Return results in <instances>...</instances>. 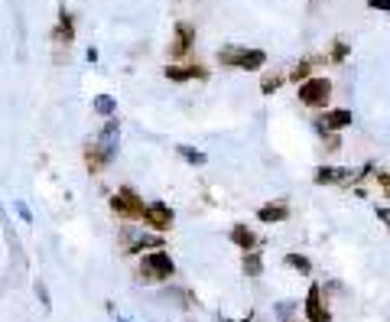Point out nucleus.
Listing matches in <instances>:
<instances>
[{
  "instance_id": "obj_1",
  "label": "nucleus",
  "mask_w": 390,
  "mask_h": 322,
  "mask_svg": "<svg viewBox=\"0 0 390 322\" xmlns=\"http://www.w3.org/2000/svg\"><path fill=\"white\" fill-rule=\"evenodd\" d=\"M172 270H176L172 257L166 254V251H153V254H143L137 277H140L143 284H163V280L172 277Z\"/></svg>"
},
{
  "instance_id": "obj_2",
  "label": "nucleus",
  "mask_w": 390,
  "mask_h": 322,
  "mask_svg": "<svg viewBox=\"0 0 390 322\" xmlns=\"http://www.w3.org/2000/svg\"><path fill=\"white\" fill-rule=\"evenodd\" d=\"M218 59L231 68H241V72H257L267 66V52L264 49H241V46H225L218 52Z\"/></svg>"
},
{
  "instance_id": "obj_3",
  "label": "nucleus",
  "mask_w": 390,
  "mask_h": 322,
  "mask_svg": "<svg viewBox=\"0 0 390 322\" xmlns=\"http://www.w3.org/2000/svg\"><path fill=\"white\" fill-rule=\"evenodd\" d=\"M111 212L117 218H124V221H140V218H147V202L130 186H124V189H117L111 196Z\"/></svg>"
},
{
  "instance_id": "obj_4",
  "label": "nucleus",
  "mask_w": 390,
  "mask_h": 322,
  "mask_svg": "<svg viewBox=\"0 0 390 322\" xmlns=\"http://www.w3.org/2000/svg\"><path fill=\"white\" fill-rule=\"evenodd\" d=\"M329 98H332V82L322 75H313V78H306L303 85H299V101H303L306 108H325L329 105Z\"/></svg>"
},
{
  "instance_id": "obj_5",
  "label": "nucleus",
  "mask_w": 390,
  "mask_h": 322,
  "mask_svg": "<svg viewBox=\"0 0 390 322\" xmlns=\"http://www.w3.org/2000/svg\"><path fill=\"white\" fill-rule=\"evenodd\" d=\"M303 313H306V322H332V313L329 306L322 303V286L313 284L309 293H306V303H303Z\"/></svg>"
},
{
  "instance_id": "obj_6",
  "label": "nucleus",
  "mask_w": 390,
  "mask_h": 322,
  "mask_svg": "<svg viewBox=\"0 0 390 322\" xmlns=\"http://www.w3.org/2000/svg\"><path fill=\"white\" fill-rule=\"evenodd\" d=\"M354 173L348 166H315L313 173V182L315 186H345V182H352Z\"/></svg>"
},
{
  "instance_id": "obj_7",
  "label": "nucleus",
  "mask_w": 390,
  "mask_h": 322,
  "mask_svg": "<svg viewBox=\"0 0 390 322\" xmlns=\"http://www.w3.org/2000/svg\"><path fill=\"white\" fill-rule=\"evenodd\" d=\"M192 43H195V29H192L189 23H176V36H172V43H170V59H186Z\"/></svg>"
},
{
  "instance_id": "obj_8",
  "label": "nucleus",
  "mask_w": 390,
  "mask_h": 322,
  "mask_svg": "<svg viewBox=\"0 0 390 322\" xmlns=\"http://www.w3.org/2000/svg\"><path fill=\"white\" fill-rule=\"evenodd\" d=\"M143 221H147L156 235H163L166 228H172V209L166 205V202H150V205H147V218H143Z\"/></svg>"
},
{
  "instance_id": "obj_9",
  "label": "nucleus",
  "mask_w": 390,
  "mask_h": 322,
  "mask_svg": "<svg viewBox=\"0 0 390 322\" xmlns=\"http://www.w3.org/2000/svg\"><path fill=\"white\" fill-rule=\"evenodd\" d=\"M163 75L170 78V82H192V78H209V68L195 66V62H186V66H166Z\"/></svg>"
},
{
  "instance_id": "obj_10",
  "label": "nucleus",
  "mask_w": 390,
  "mask_h": 322,
  "mask_svg": "<svg viewBox=\"0 0 390 322\" xmlns=\"http://www.w3.org/2000/svg\"><path fill=\"white\" fill-rule=\"evenodd\" d=\"M286 218H290V205L286 202H267V205L257 209V221H264V225H280Z\"/></svg>"
},
{
  "instance_id": "obj_11",
  "label": "nucleus",
  "mask_w": 390,
  "mask_h": 322,
  "mask_svg": "<svg viewBox=\"0 0 390 322\" xmlns=\"http://www.w3.org/2000/svg\"><path fill=\"white\" fill-rule=\"evenodd\" d=\"M348 124H352V111H348V108H335V111H325L322 124H319V131L338 133V131H345Z\"/></svg>"
},
{
  "instance_id": "obj_12",
  "label": "nucleus",
  "mask_w": 390,
  "mask_h": 322,
  "mask_svg": "<svg viewBox=\"0 0 390 322\" xmlns=\"http://www.w3.org/2000/svg\"><path fill=\"white\" fill-rule=\"evenodd\" d=\"M231 241L248 254V251H257V244H260V237L254 235V228H248V225H234L231 228Z\"/></svg>"
},
{
  "instance_id": "obj_13",
  "label": "nucleus",
  "mask_w": 390,
  "mask_h": 322,
  "mask_svg": "<svg viewBox=\"0 0 390 322\" xmlns=\"http://www.w3.org/2000/svg\"><path fill=\"white\" fill-rule=\"evenodd\" d=\"M107 160H111V156H107V153L101 150L98 143H91V147H88V150H85L88 173H101V170H105V166H107Z\"/></svg>"
},
{
  "instance_id": "obj_14",
  "label": "nucleus",
  "mask_w": 390,
  "mask_h": 322,
  "mask_svg": "<svg viewBox=\"0 0 390 322\" xmlns=\"http://www.w3.org/2000/svg\"><path fill=\"white\" fill-rule=\"evenodd\" d=\"M241 270H244V277H260L264 274V257L257 251H248L244 261H241Z\"/></svg>"
},
{
  "instance_id": "obj_15",
  "label": "nucleus",
  "mask_w": 390,
  "mask_h": 322,
  "mask_svg": "<svg viewBox=\"0 0 390 322\" xmlns=\"http://www.w3.org/2000/svg\"><path fill=\"white\" fill-rule=\"evenodd\" d=\"M283 264H286V267H293L296 274H303V277L313 274V261H309L306 254H286V257H283Z\"/></svg>"
},
{
  "instance_id": "obj_16",
  "label": "nucleus",
  "mask_w": 390,
  "mask_h": 322,
  "mask_svg": "<svg viewBox=\"0 0 390 322\" xmlns=\"http://www.w3.org/2000/svg\"><path fill=\"white\" fill-rule=\"evenodd\" d=\"M315 62H322V59H303V62H296V68L290 72V78H293L296 85H303L306 78H313L309 72H313V66H315Z\"/></svg>"
},
{
  "instance_id": "obj_17",
  "label": "nucleus",
  "mask_w": 390,
  "mask_h": 322,
  "mask_svg": "<svg viewBox=\"0 0 390 322\" xmlns=\"http://www.w3.org/2000/svg\"><path fill=\"white\" fill-rule=\"evenodd\" d=\"M176 153H179V156L189 163V166H205V163H209V156H205V153H202V150H192V147H186V143H182V147H176Z\"/></svg>"
},
{
  "instance_id": "obj_18",
  "label": "nucleus",
  "mask_w": 390,
  "mask_h": 322,
  "mask_svg": "<svg viewBox=\"0 0 390 322\" xmlns=\"http://www.w3.org/2000/svg\"><path fill=\"white\" fill-rule=\"evenodd\" d=\"M91 105H95V111L98 114H105V117H111V114L117 111V101L111 95H98L95 101H91Z\"/></svg>"
},
{
  "instance_id": "obj_19",
  "label": "nucleus",
  "mask_w": 390,
  "mask_h": 322,
  "mask_svg": "<svg viewBox=\"0 0 390 322\" xmlns=\"http://www.w3.org/2000/svg\"><path fill=\"white\" fill-rule=\"evenodd\" d=\"M56 33H59V39H66V43L75 36V33H72V17H68L66 10L59 13V29H56Z\"/></svg>"
},
{
  "instance_id": "obj_20",
  "label": "nucleus",
  "mask_w": 390,
  "mask_h": 322,
  "mask_svg": "<svg viewBox=\"0 0 390 322\" xmlns=\"http://www.w3.org/2000/svg\"><path fill=\"white\" fill-rule=\"evenodd\" d=\"M280 85H283V75H264V78H260V92H264V95L280 92Z\"/></svg>"
},
{
  "instance_id": "obj_21",
  "label": "nucleus",
  "mask_w": 390,
  "mask_h": 322,
  "mask_svg": "<svg viewBox=\"0 0 390 322\" xmlns=\"http://www.w3.org/2000/svg\"><path fill=\"white\" fill-rule=\"evenodd\" d=\"M143 247H163V237H160V235H143V237H140V244H133L130 251L137 254V251H143Z\"/></svg>"
},
{
  "instance_id": "obj_22",
  "label": "nucleus",
  "mask_w": 390,
  "mask_h": 322,
  "mask_svg": "<svg viewBox=\"0 0 390 322\" xmlns=\"http://www.w3.org/2000/svg\"><path fill=\"white\" fill-rule=\"evenodd\" d=\"M345 56H348V46H345V43H335L332 46V62H345Z\"/></svg>"
},
{
  "instance_id": "obj_23",
  "label": "nucleus",
  "mask_w": 390,
  "mask_h": 322,
  "mask_svg": "<svg viewBox=\"0 0 390 322\" xmlns=\"http://www.w3.org/2000/svg\"><path fill=\"white\" fill-rule=\"evenodd\" d=\"M374 215H377V221H381V225L390 231V209H387V205H381V209L374 212Z\"/></svg>"
},
{
  "instance_id": "obj_24",
  "label": "nucleus",
  "mask_w": 390,
  "mask_h": 322,
  "mask_svg": "<svg viewBox=\"0 0 390 322\" xmlns=\"http://www.w3.org/2000/svg\"><path fill=\"white\" fill-rule=\"evenodd\" d=\"M377 186H381V192L390 196V173H377Z\"/></svg>"
},
{
  "instance_id": "obj_25",
  "label": "nucleus",
  "mask_w": 390,
  "mask_h": 322,
  "mask_svg": "<svg viewBox=\"0 0 390 322\" xmlns=\"http://www.w3.org/2000/svg\"><path fill=\"white\" fill-rule=\"evenodd\" d=\"M368 7H371V10H384V13H390V0H368Z\"/></svg>"
},
{
  "instance_id": "obj_26",
  "label": "nucleus",
  "mask_w": 390,
  "mask_h": 322,
  "mask_svg": "<svg viewBox=\"0 0 390 322\" xmlns=\"http://www.w3.org/2000/svg\"><path fill=\"white\" fill-rule=\"evenodd\" d=\"M250 319H254V313H248V316H244V319H241V322H250Z\"/></svg>"
},
{
  "instance_id": "obj_27",
  "label": "nucleus",
  "mask_w": 390,
  "mask_h": 322,
  "mask_svg": "<svg viewBox=\"0 0 390 322\" xmlns=\"http://www.w3.org/2000/svg\"><path fill=\"white\" fill-rule=\"evenodd\" d=\"M117 322H127V319H117Z\"/></svg>"
}]
</instances>
